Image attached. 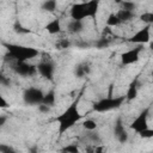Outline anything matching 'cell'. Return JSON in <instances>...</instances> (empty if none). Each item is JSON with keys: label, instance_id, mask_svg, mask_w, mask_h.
<instances>
[{"label": "cell", "instance_id": "17", "mask_svg": "<svg viewBox=\"0 0 153 153\" xmlns=\"http://www.w3.org/2000/svg\"><path fill=\"white\" fill-rule=\"evenodd\" d=\"M55 99H56V96H55V92L53 90H50L49 92H47L44 96H43V100H42V104L51 108L54 106L55 104Z\"/></svg>", "mask_w": 153, "mask_h": 153}, {"label": "cell", "instance_id": "36", "mask_svg": "<svg viewBox=\"0 0 153 153\" xmlns=\"http://www.w3.org/2000/svg\"><path fill=\"white\" fill-rule=\"evenodd\" d=\"M90 137L94 141V142H100V139H99V136L97 135V133L96 134H93V133H91V135H90Z\"/></svg>", "mask_w": 153, "mask_h": 153}, {"label": "cell", "instance_id": "24", "mask_svg": "<svg viewBox=\"0 0 153 153\" xmlns=\"http://www.w3.org/2000/svg\"><path fill=\"white\" fill-rule=\"evenodd\" d=\"M110 44V38H108V37H100L96 43H94V45H96V48H98V49H103V48H106L108 45Z\"/></svg>", "mask_w": 153, "mask_h": 153}, {"label": "cell", "instance_id": "14", "mask_svg": "<svg viewBox=\"0 0 153 153\" xmlns=\"http://www.w3.org/2000/svg\"><path fill=\"white\" fill-rule=\"evenodd\" d=\"M45 30H47L50 35L60 33V32H61V23H60V19L55 18V19L50 20V22L45 25Z\"/></svg>", "mask_w": 153, "mask_h": 153}, {"label": "cell", "instance_id": "22", "mask_svg": "<svg viewBox=\"0 0 153 153\" xmlns=\"http://www.w3.org/2000/svg\"><path fill=\"white\" fill-rule=\"evenodd\" d=\"M82 127L88 131H93L97 128V122L94 120H92V118H87V120H85L82 122Z\"/></svg>", "mask_w": 153, "mask_h": 153}, {"label": "cell", "instance_id": "11", "mask_svg": "<svg viewBox=\"0 0 153 153\" xmlns=\"http://www.w3.org/2000/svg\"><path fill=\"white\" fill-rule=\"evenodd\" d=\"M137 93H139V79L135 78L128 86V91L126 93V100L130 102V100H134L136 97H137Z\"/></svg>", "mask_w": 153, "mask_h": 153}, {"label": "cell", "instance_id": "10", "mask_svg": "<svg viewBox=\"0 0 153 153\" xmlns=\"http://www.w3.org/2000/svg\"><path fill=\"white\" fill-rule=\"evenodd\" d=\"M86 4L87 2H76L71 8L72 20H84L86 17Z\"/></svg>", "mask_w": 153, "mask_h": 153}, {"label": "cell", "instance_id": "25", "mask_svg": "<svg viewBox=\"0 0 153 153\" xmlns=\"http://www.w3.org/2000/svg\"><path fill=\"white\" fill-rule=\"evenodd\" d=\"M62 153H80V148L76 145H67L62 148Z\"/></svg>", "mask_w": 153, "mask_h": 153}, {"label": "cell", "instance_id": "26", "mask_svg": "<svg viewBox=\"0 0 153 153\" xmlns=\"http://www.w3.org/2000/svg\"><path fill=\"white\" fill-rule=\"evenodd\" d=\"M55 45H56L57 49L63 50V49H67V48L71 47V42H69L68 39H66V38H61V39H59V41L56 42Z\"/></svg>", "mask_w": 153, "mask_h": 153}, {"label": "cell", "instance_id": "4", "mask_svg": "<svg viewBox=\"0 0 153 153\" xmlns=\"http://www.w3.org/2000/svg\"><path fill=\"white\" fill-rule=\"evenodd\" d=\"M44 93L38 87H29L23 93V100L27 105H39L42 104Z\"/></svg>", "mask_w": 153, "mask_h": 153}, {"label": "cell", "instance_id": "18", "mask_svg": "<svg viewBox=\"0 0 153 153\" xmlns=\"http://www.w3.org/2000/svg\"><path fill=\"white\" fill-rule=\"evenodd\" d=\"M123 131H126V128H124V123L122 121L121 117H118L116 121H115V124H114V134L115 136L117 137L118 135H121Z\"/></svg>", "mask_w": 153, "mask_h": 153}, {"label": "cell", "instance_id": "23", "mask_svg": "<svg viewBox=\"0 0 153 153\" xmlns=\"http://www.w3.org/2000/svg\"><path fill=\"white\" fill-rule=\"evenodd\" d=\"M13 29H14V31H16L17 33H20V35H26V33H30V30H29L27 27H24V26H23V25L19 23V20H17V22L14 23Z\"/></svg>", "mask_w": 153, "mask_h": 153}, {"label": "cell", "instance_id": "34", "mask_svg": "<svg viewBox=\"0 0 153 153\" xmlns=\"http://www.w3.org/2000/svg\"><path fill=\"white\" fill-rule=\"evenodd\" d=\"M105 152V147L103 145H99L94 148V153H104Z\"/></svg>", "mask_w": 153, "mask_h": 153}, {"label": "cell", "instance_id": "20", "mask_svg": "<svg viewBox=\"0 0 153 153\" xmlns=\"http://www.w3.org/2000/svg\"><path fill=\"white\" fill-rule=\"evenodd\" d=\"M56 6H57L56 1H54V0H47V1H44L42 4V10L48 11V12H54L56 10Z\"/></svg>", "mask_w": 153, "mask_h": 153}, {"label": "cell", "instance_id": "1", "mask_svg": "<svg viewBox=\"0 0 153 153\" xmlns=\"http://www.w3.org/2000/svg\"><path fill=\"white\" fill-rule=\"evenodd\" d=\"M79 102H80V96L76 97L56 118L55 121L59 124V135H63L67 130H69L76 122L80 121L82 115L79 111Z\"/></svg>", "mask_w": 153, "mask_h": 153}, {"label": "cell", "instance_id": "12", "mask_svg": "<svg viewBox=\"0 0 153 153\" xmlns=\"http://www.w3.org/2000/svg\"><path fill=\"white\" fill-rule=\"evenodd\" d=\"M98 8H99V1H97V0L87 1V4H86V17L92 18L93 20H96Z\"/></svg>", "mask_w": 153, "mask_h": 153}, {"label": "cell", "instance_id": "16", "mask_svg": "<svg viewBox=\"0 0 153 153\" xmlns=\"http://www.w3.org/2000/svg\"><path fill=\"white\" fill-rule=\"evenodd\" d=\"M82 29H84V23L81 20H71L67 26V30L71 33H79L82 31Z\"/></svg>", "mask_w": 153, "mask_h": 153}, {"label": "cell", "instance_id": "19", "mask_svg": "<svg viewBox=\"0 0 153 153\" xmlns=\"http://www.w3.org/2000/svg\"><path fill=\"white\" fill-rule=\"evenodd\" d=\"M118 25H121V22L117 18L116 13H110L108 19H106V27H115V26H118Z\"/></svg>", "mask_w": 153, "mask_h": 153}, {"label": "cell", "instance_id": "5", "mask_svg": "<svg viewBox=\"0 0 153 153\" xmlns=\"http://www.w3.org/2000/svg\"><path fill=\"white\" fill-rule=\"evenodd\" d=\"M148 115H149V108L143 109V110L137 115V117L130 123L129 128L133 129V130H134L135 133H137V134H139L140 131H142V130L149 128V127H148Z\"/></svg>", "mask_w": 153, "mask_h": 153}, {"label": "cell", "instance_id": "37", "mask_svg": "<svg viewBox=\"0 0 153 153\" xmlns=\"http://www.w3.org/2000/svg\"><path fill=\"white\" fill-rule=\"evenodd\" d=\"M11 153H17V152H16V151H12V152H11Z\"/></svg>", "mask_w": 153, "mask_h": 153}, {"label": "cell", "instance_id": "29", "mask_svg": "<svg viewBox=\"0 0 153 153\" xmlns=\"http://www.w3.org/2000/svg\"><path fill=\"white\" fill-rule=\"evenodd\" d=\"M12 151H14L12 146L6 145V143H0V153H11Z\"/></svg>", "mask_w": 153, "mask_h": 153}, {"label": "cell", "instance_id": "28", "mask_svg": "<svg viewBox=\"0 0 153 153\" xmlns=\"http://www.w3.org/2000/svg\"><path fill=\"white\" fill-rule=\"evenodd\" d=\"M139 135H140V137H142V139H151V137H153V129L147 128V129L140 131Z\"/></svg>", "mask_w": 153, "mask_h": 153}, {"label": "cell", "instance_id": "6", "mask_svg": "<svg viewBox=\"0 0 153 153\" xmlns=\"http://www.w3.org/2000/svg\"><path fill=\"white\" fill-rule=\"evenodd\" d=\"M151 26L152 25H145L143 27H141L140 30H137L129 39L128 42L137 44V45H142L145 43H148L151 39Z\"/></svg>", "mask_w": 153, "mask_h": 153}, {"label": "cell", "instance_id": "33", "mask_svg": "<svg viewBox=\"0 0 153 153\" xmlns=\"http://www.w3.org/2000/svg\"><path fill=\"white\" fill-rule=\"evenodd\" d=\"M38 111L47 114V112H49V111H50V108H49V106H47V105H44V104H39V105H38Z\"/></svg>", "mask_w": 153, "mask_h": 153}, {"label": "cell", "instance_id": "35", "mask_svg": "<svg viewBox=\"0 0 153 153\" xmlns=\"http://www.w3.org/2000/svg\"><path fill=\"white\" fill-rule=\"evenodd\" d=\"M6 121H7V116H5V115H0V129L5 126Z\"/></svg>", "mask_w": 153, "mask_h": 153}, {"label": "cell", "instance_id": "32", "mask_svg": "<svg viewBox=\"0 0 153 153\" xmlns=\"http://www.w3.org/2000/svg\"><path fill=\"white\" fill-rule=\"evenodd\" d=\"M10 79H7L5 75H2V74H0V85H5V86H7V85H10Z\"/></svg>", "mask_w": 153, "mask_h": 153}, {"label": "cell", "instance_id": "21", "mask_svg": "<svg viewBox=\"0 0 153 153\" xmlns=\"http://www.w3.org/2000/svg\"><path fill=\"white\" fill-rule=\"evenodd\" d=\"M139 18L146 25H152V23H153V12H143L142 14H140Z\"/></svg>", "mask_w": 153, "mask_h": 153}, {"label": "cell", "instance_id": "2", "mask_svg": "<svg viewBox=\"0 0 153 153\" xmlns=\"http://www.w3.org/2000/svg\"><path fill=\"white\" fill-rule=\"evenodd\" d=\"M4 45L7 49L6 57H10L11 60H14L16 62H27L29 60H32L33 57L38 55V50L32 47L12 44V43H7Z\"/></svg>", "mask_w": 153, "mask_h": 153}, {"label": "cell", "instance_id": "13", "mask_svg": "<svg viewBox=\"0 0 153 153\" xmlns=\"http://www.w3.org/2000/svg\"><path fill=\"white\" fill-rule=\"evenodd\" d=\"M91 68H90V65L87 62H81V63H78L74 68V75L76 78H84L86 76L88 73H90Z\"/></svg>", "mask_w": 153, "mask_h": 153}, {"label": "cell", "instance_id": "15", "mask_svg": "<svg viewBox=\"0 0 153 153\" xmlns=\"http://www.w3.org/2000/svg\"><path fill=\"white\" fill-rule=\"evenodd\" d=\"M117 18L120 19L121 24L122 23H126V22H129L131 19L135 18V12L134 11H126V10H120L117 13H116Z\"/></svg>", "mask_w": 153, "mask_h": 153}, {"label": "cell", "instance_id": "27", "mask_svg": "<svg viewBox=\"0 0 153 153\" xmlns=\"http://www.w3.org/2000/svg\"><path fill=\"white\" fill-rule=\"evenodd\" d=\"M121 10H126V11H134L135 8V4L131 1H121Z\"/></svg>", "mask_w": 153, "mask_h": 153}, {"label": "cell", "instance_id": "31", "mask_svg": "<svg viewBox=\"0 0 153 153\" xmlns=\"http://www.w3.org/2000/svg\"><path fill=\"white\" fill-rule=\"evenodd\" d=\"M10 106V104L7 103V100L5 99V97L2 96L1 91H0V109H7Z\"/></svg>", "mask_w": 153, "mask_h": 153}, {"label": "cell", "instance_id": "3", "mask_svg": "<svg viewBox=\"0 0 153 153\" xmlns=\"http://www.w3.org/2000/svg\"><path fill=\"white\" fill-rule=\"evenodd\" d=\"M124 102H126V97L124 96H117V97L109 96L106 98H102L98 102H96L93 104V111H96V112L111 111V110L121 108Z\"/></svg>", "mask_w": 153, "mask_h": 153}, {"label": "cell", "instance_id": "8", "mask_svg": "<svg viewBox=\"0 0 153 153\" xmlns=\"http://www.w3.org/2000/svg\"><path fill=\"white\" fill-rule=\"evenodd\" d=\"M13 71L19 74L20 76H32L37 73L36 66L29 63V62H14Z\"/></svg>", "mask_w": 153, "mask_h": 153}, {"label": "cell", "instance_id": "9", "mask_svg": "<svg viewBox=\"0 0 153 153\" xmlns=\"http://www.w3.org/2000/svg\"><path fill=\"white\" fill-rule=\"evenodd\" d=\"M37 72L45 79L48 80H53L54 78V72H55V67H54V63L51 61H41L37 66Z\"/></svg>", "mask_w": 153, "mask_h": 153}, {"label": "cell", "instance_id": "30", "mask_svg": "<svg viewBox=\"0 0 153 153\" xmlns=\"http://www.w3.org/2000/svg\"><path fill=\"white\" fill-rule=\"evenodd\" d=\"M128 139H129V135H128L127 130H126V131H123L121 135H118V136H117V140H118L121 143H126V142L128 141Z\"/></svg>", "mask_w": 153, "mask_h": 153}, {"label": "cell", "instance_id": "7", "mask_svg": "<svg viewBox=\"0 0 153 153\" xmlns=\"http://www.w3.org/2000/svg\"><path fill=\"white\" fill-rule=\"evenodd\" d=\"M142 50V45H137L135 48H131L124 53L121 54V63L123 66L127 65H133L139 61L140 59V51Z\"/></svg>", "mask_w": 153, "mask_h": 153}]
</instances>
